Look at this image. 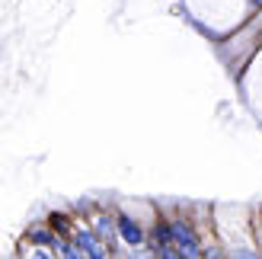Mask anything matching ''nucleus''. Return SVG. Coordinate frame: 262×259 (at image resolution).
<instances>
[{"label": "nucleus", "instance_id": "obj_1", "mask_svg": "<svg viewBox=\"0 0 262 259\" xmlns=\"http://www.w3.org/2000/svg\"><path fill=\"white\" fill-rule=\"evenodd\" d=\"M173 230V243H176V250L186 256V259H199V240H195V234H192V227H186V224H173L169 227Z\"/></svg>", "mask_w": 262, "mask_h": 259}, {"label": "nucleus", "instance_id": "obj_2", "mask_svg": "<svg viewBox=\"0 0 262 259\" xmlns=\"http://www.w3.org/2000/svg\"><path fill=\"white\" fill-rule=\"evenodd\" d=\"M77 247H80L90 259H106V247H102L90 230H80V234H77Z\"/></svg>", "mask_w": 262, "mask_h": 259}, {"label": "nucleus", "instance_id": "obj_3", "mask_svg": "<svg viewBox=\"0 0 262 259\" xmlns=\"http://www.w3.org/2000/svg\"><path fill=\"white\" fill-rule=\"evenodd\" d=\"M119 230H122L125 243H131V247H138V243H141V227L131 221V218H122V221H119Z\"/></svg>", "mask_w": 262, "mask_h": 259}, {"label": "nucleus", "instance_id": "obj_4", "mask_svg": "<svg viewBox=\"0 0 262 259\" xmlns=\"http://www.w3.org/2000/svg\"><path fill=\"white\" fill-rule=\"evenodd\" d=\"M99 234L112 240V224H109V221H99Z\"/></svg>", "mask_w": 262, "mask_h": 259}, {"label": "nucleus", "instance_id": "obj_5", "mask_svg": "<svg viewBox=\"0 0 262 259\" xmlns=\"http://www.w3.org/2000/svg\"><path fill=\"white\" fill-rule=\"evenodd\" d=\"M237 259H259L253 250H237Z\"/></svg>", "mask_w": 262, "mask_h": 259}, {"label": "nucleus", "instance_id": "obj_6", "mask_svg": "<svg viewBox=\"0 0 262 259\" xmlns=\"http://www.w3.org/2000/svg\"><path fill=\"white\" fill-rule=\"evenodd\" d=\"M205 259H224V253H221V250H208Z\"/></svg>", "mask_w": 262, "mask_h": 259}, {"label": "nucleus", "instance_id": "obj_7", "mask_svg": "<svg viewBox=\"0 0 262 259\" xmlns=\"http://www.w3.org/2000/svg\"><path fill=\"white\" fill-rule=\"evenodd\" d=\"M32 259H48V256L45 253H32Z\"/></svg>", "mask_w": 262, "mask_h": 259}, {"label": "nucleus", "instance_id": "obj_8", "mask_svg": "<svg viewBox=\"0 0 262 259\" xmlns=\"http://www.w3.org/2000/svg\"><path fill=\"white\" fill-rule=\"evenodd\" d=\"M253 4H262V0H253Z\"/></svg>", "mask_w": 262, "mask_h": 259}]
</instances>
